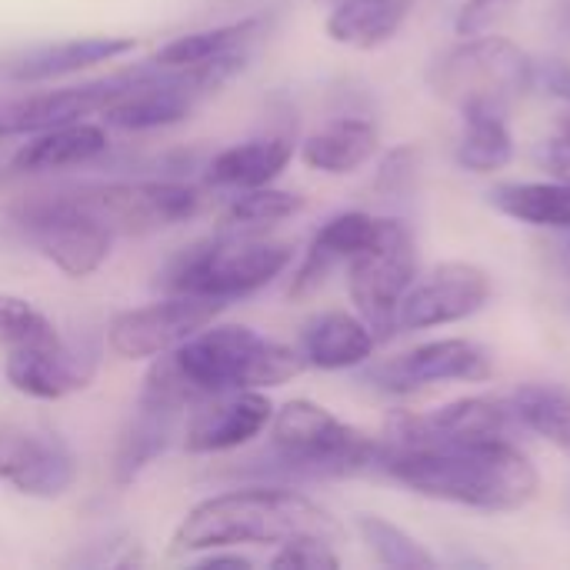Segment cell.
<instances>
[{
    "label": "cell",
    "mask_w": 570,
    "mask_h": 570,
    "mask_svg": "<svg viewBox=\"0 0 570 570\" xmlns=\"http://www.w3.org/2000/svg\"><path fill=\"white\" fill-rule=\"evenodd\" d=\"M307 367L304 354L240 324H207L180 347L160 354L144 377L140 394L167 397L187 411L210 394L244 387H277Z\"/></svg>",
    "instance_id": "cell-1"
},
{
    "label": "cell",
    "mask_w": 570,
    "mask_h": 570,
    "mask_svg": "<svg viewBox=\"0 0 570 570\" xmlns=\"http://www.w3.org/2000/svg\"><path fill=\"white\" fill-rule=\"evenodd\" d=\"M377 471L424 498L478 511H518L541 488L538 468L508 441H438L381 451Z\"/></svg>",
    "instance_id": "cell-2"
},
{
    "label": "cell",
    "mask_w": 570,
    "mask_h": 570,
    "mask_svg": "<svg viewBox=\"0 0 570 570\" xmlns=\"http://www.w3.org/2000/svg\"><path fill=\"white\" fill-rule=\"evenodd\" d=\"M294 538H324L337 544L344 528L311 498L287 488H240L207 498L187 511L170 538L174 554L220 551L237 544H287Z\"/></svg>",
    "instance_id": "cell-3"
},
{
    "label": "cell",
    "mask_w": 570,
    "mask_h": 570,
    "mask_svg": "<svg viewBox=\"0 0 570 570\" xmlns=\"http://www.w3.org/2000/svg\"><path fill=\"white\" fill-rule=\"evenodd\" d=\"M377 438L344 424L314 401H287L271 417L267 471L301 481L357 478L377 471Z\"/></svg>",
    "instance_id": "cell-4"
},
{
    "label": "cell",
    "mask_w": 570,
    "mask_h": 570,
    "mask_svg": "<svg viewBox=\"0 0 570 570\" xmlns=\"http://www.w3.org/2000/svg\"><path fill=\"white\" fill-rule=\"evenodd\" d=\"M291 261L294 247L287 240H264L254 234L220 230L177 254L160 274V284L170 294L234 301L267 287L291 267Z\"/></svg>",
    "instance_id": "cell-5"
},
{
    "label": "cell",
    "mask_w": 570,
    "mask_h": 570,
    "mask_svg": "<svg viewBox=\"0 0 570 570\" xmlns=\"http://www.w3.org/2000/svg\"><path fill=\"white\" fill-rule=\"evenodd\" d=\"M431 90L464 110L504 114L531 87V57L508 37H471L441 53L428 73Z\"/></svg>",
    "instance_id": "cell-6"
},
{
    "label": "cell",
    "mask_w": 570,
    "mask_h": 570,
    "mask_svg": "<svg viewBox=\"0 0 570 570\" xmlns=\"http://www.w3.org/2000/svg\"><path fill=\"white\" fill-rule=\"evenodd\" d=\"M10 217L23 237L67 277H90L110 257L114 234L83 214L67 190L23 197L10 207Z\"/></svg>",
    "instance_id": "cell-7"
},
{
    "label": "cell",
    "mask_w": 570,
    "mask_h": 570,
    "mask_svg": "<svg viewBox=\"0 0 570 570\" xmlns=\"http://www.w3.org/2000/svg\"><path fill=\"white\" fill-rule=\"evenodd\" d=\"M414 277H417L414 234L407 230V224L384 217L377 240L347 261L351 301L377 341L397 334V307L407 287L414 284Z\"/></svg>",
    "instance_id": "cell-8"
},
{
    "label": "cell",
    "mask_w": 570,
    "mask_h": 570,
    "mask_svg": "<svg viewBox=\"0 0 570 570\" xmlns=\"http://www.w3.org/2000/svg\"><path fill=\"white\" fill-rule=\"evenodd\" d=\"M67 197L117 234H154L197 214L200 197L180 180H120L70 187Z\"/></svg>",
    "instance_id": "cell-9"
},
{
    "label": "cell",
    "mask_w": 570,
    "mask_h": 570,
    "mask_svg": "<svg viewBox=\"0 0 570 570\" xmlns=\"http://www.w3.org/2000/svg\"><path fill=\"white\" fill-rule=\"evenodd\" d=\"M224 307H227V301L174 294L167 301L117 314L107 327V344L124 361L160 357V354L180 347L187 337H194L207 324H214Z\"/></svg>",
    "instance_id": "cell-10"
},
{
    "label": "cell",
    "mask_w": 570,
    "mask_h": 570,
    "mask_svg": "<svg viewBox=\"0 0 570 570\" xmlns=\"http://www.w3.org/2000/svg\"><path fill=\"white\" fill-rule=\"evenodd\" d=\"M491 297V277L478 264L451 261L414 281L397 307V331H428L478 314Z\"/></svg>",
    "instance_id": "cell-11"
},
{
    "label": "cell",
    "mask_w": 570,
    "mask_h": 570,
    "mask_svg": "<svg viewBox=\"0 0 570 570\" xmlns=\"http://www.w3.org/2000/svg\"><path fill=\"white\" fill-rule=\"evenodd\" d=\"M491 374H494V357L488 347H481L478 341L448 337V341L421 344L401 357L371 367L367 381L391 394H411L428 384H441V381L474 384V381H488Z\"/></svg>",
    "instance_id": "cell-12"
},
{
    "label": "cell",
    "mask_w": 570,
    "mask_h": 570,
    "mask_svg": "<svg viewBox=\"0 0 570 570\" xmlns=\"http://www.w3.org/2000/svg\"><path fill=\"white\" fill-rule=\"evenodd\" d=\"M77 478L70 448L40 428L0 424V481L27 498H60Z\"/></svg>",
    "instance_id": "cell-13"
},
{
    "label": "cell",
    "mask_w": 570,
    "mask_h": 570,
    "mask_svg": "<svg viewBox=\"0 0 570 570\" xmlns=\"http://www.w3.org/2000/svg\"><path fill=\"white\" fill-rule=\"evenodd\" d=\"M134 80H137V67L100 77V80H90V83L7 100V104H0V140L23 137V134H40L47 127H60V124H70V120H83L90 114H100L107 104H114L120 94H127L134 87Z\"/></svg>",
    "instance_id": "cell-14"
},
{
    "label": "cell",
    "mask_w": 570,
    "mask_h": 570,
    "mask_svg": "<svg viewBox=\"0 0 570 570\" xmlns=\"http://www.w3.org/2000/svg\"><path fill=\"white\" fill-rule=\"evenodd\" d=\"M274 404L267 394L244 387V391H220L200 397L187 411L184 424V448L190 454H217L250 444L271 428Z\"/></svg>",
    "instance_id": "cell-15"
},
{
    "label": "cell",
    "mask_w": 570,
    "mask_h": 570,
    "mask_svg": "<svg viewBox=\"0 0 570 570\" xmlns=\"http://www.w3.org/2000/svg\"><path fill=\"white\" fill-rule=\"evenodd\" d=\"M100 364L97 344H53L43 351H13L7 354V381L13 391L37 401H60L90 387Z\"/></svg>",
    "instance_id": "cell-16"
},
{
    "label": "cell",
    "mask_w": 570,
    "mask_h": 570,
    "mask_svg": "<svg viewBox=\"0 0 570 570\" xmlns=\"http://www.w3.org/2000/svg\"><path fill=\"white\" fill-rule=\"evenodd\" d=\"M187 407L174 404L167 397H154V394H140L137 407L127 421V428L120 431L117 451H114V481L120 488L134 484L174 441L177 424L184 421Z\"/></svg>",
    "instance_id": "cell-17"
},
{
    "label": "cell",
    "mask_w": 570,
    "mask_h": 570,
    "mask_svg": "<svg viewBox=\"0 0 570 570\" xmlns=\"http://www.w3.org/2000/svg\"><path fill=\"white\" fill-rule=\"evenodd\" d=\"M134 50H137L134 37H73V40H57V43L33 47L27 53H17L7 63H0V73L17 83H40V80L87 70L94 63L120 60Z\"/></svg>",
    "instance_id": "cell-18"
},
{
    "label": "cell",
    "mask_w": 570,
    "mask_h": 570,
    "mask_svg": "<svg viewBox=\"0 0 570 570\" xmlns=\"http://www.w3.org/2000/svg\"><path fill=\"white\" fill-rule=\"evenodd\" d=\"M381 220L384 217H374V214H364V210H347V214L331 217L314 234V240L307 247V257H304L301 271L294 274L291 297H307L311 291H317L327 281V274L337 264H347L354 254L371 247L377 240V234H381Z\"/></svg>",
    "instance_id": "cell-19"
},
{
    "label": "cell",
    "mask_w": 570,
    "mask_h": 570,
    "mask_svg": "<svg viewBox=\"0 0 570 570\" xmlns=\"http://www.w3.org/2000/svg\"><path fill=\"white\" fill-rule=\"evenodd\" d=\"M107 130L100 124L70 120L60 127H47L40 134H30V140L7 160L10 174H43V170H63L80 167L107 154Z\"/></svg>",
    "instance_id": "cell-20"
},
{
    "label": "cell",
    "mask_w": 570,
    "mask_h": 570,
    "mask_svg": "<svg viewBox=\"0 0 570 570\" xmlns=\"http://www.w3.org/2000/svg\"><path fill=\"white\" fill-rule=\"evenodd\" d=\"M374 347H377L374 331L361 317L344 311H324L301 327V354L311 367L321 371L361 367L371 361Z\"/></svg>",
    "instance_id": "cell-21"
},
{
    "label": "cell",
    "mask_w": 570,
    "mask_h": 570,
    "mask_svg": "<svg viewBox=\"0 0 570 570\" xmlns=\"http://www.w3.org/2000/svg\"><path fill=\"white\" fill-rule=\"evenodd\" d=\"M291 157H294L291 137H284V134L254 137V140H244V144L220 150L207 164V180L214 187H224V190L267 187L281 177V170L291 164Z\"/></svg>",
    "instance_id": "cell-22"
},
{
    "label": "cell",
    "mask_w": 570,
    "mask_h": 570,
    "mask_svg": "<svg viewBox=\"0 0 570 570\" xmlns=\"http://www.w3.org/2000/svg\"><path fill=\"white\" fill-rule=\"evenodd\" d=\"M327 7V37L357 50H374L397 37L414 0H317Z\"/></svg>",
    "instance_id": "cell-23"
},
{
    "label": "cell",
    "mask_w": 570,
    "mask_h": 570,
    "mask_svg": "<svg viewBox=\"0 0 570 570\" xmlns=\"http://www.w3.org/2000/svg\"><path fill=\"white\" fill-rule=\"evenodd\" d=\"M377 150V127L367 117H341L311 134L301 147L307 167L324 174H351Z\"/></svg>",
    "instance_id": "cell-24"
},
{
    "label": "cell",
    "mask_w": 570,
    "mask_h": 570,
    "mask_svg": "<svg viewBox=\"0 0 570 570\" xmlns=\"http://www.w3.org/2000/svg\"><path fill=\"white\" fill-rule=\"evenodd\" d=\"M261 30H264L261 17H244V20L220 23V27H210V30L184 33V37L164 43L154 53V63L184 67V63H204V60H214V57H224V53H237V50H247L261 37Z\"/></svg>",
    "instance_id": "cell-25"
},
{
    "label": "cell",
    "mask_w": 570,
    "mask_h": 570,
    "mask_svg": "<svg viewBox=\"0 0 570 570\" xmlns=\"http://www.w3.org/2000/svg\"><path fill=\"white\" fill-rule=\"evenodd\" d=\"M458 164L471 174H494L511 164L514 140L498 110H464V130L458 137Z\"/></svg>",
    "instance_id": "cell-26"
},
{
    "label": "cell",
    "mask_w": 570,
    "mask_h": 570,
    "mask_svg": "<svg viewBox=\"0 0 570 570\" xmlns=\"http://www.w3.org/2000/svg\"><path fill=\"white\" fill-rule=\"evenodd\" d=\"M491 204L534 227L570 230V187L568 184H501L491 190Z\"/></svg>",
    "instance_id": "cell-27"
},
{
    "label": "cell",
    "mask_w": 570,
    "mask_h": 570,
    "mask_svg": "<svg viewBox=\"0 0 570 570\" xmlns=\"http://www.w3.org/2000/svg\"><path fill=\"white\" fill-rule=\"evenodd\" d=\"M514 417L548 438L551 444L570 451V391L561 384H521L511 397Z\"/></svg>",
    "instance_id": "cell-28"
},
{
    "label": "cell",
    "mask_w": 570,
    "mask_h": 570,
    "mask_svg": "<svg viewBox=\"0 0 570 570\" xmlns=\"http://www.w3.org/2000/svg\"><path fill=\"white\" fill-rule=\"evenodd\" d=\"M304 210V197L291 194V190H274L267 187H254V190H237V197L227 204L220 230H234V234H254L261 227L281 224L294 214Z\"/></svg>",
    "instance_id": "cell-29"
},
{
    "label": "cell",
    "mask_w": 570,
    "mask_h": 570,
    "mask_svg": "<svg viewBox=\"0 0 570 570\" xmlns=\"http://www.w3.org/2000/svg\"><path fill=\"white\" fill-rule=\"evenodd\" d=\"M60 331L53 327V321L37 311L30 301L13 297V294H0V344L7 347V354L13 351H43L60 344Z\"/></svg>",
    "instance_id": "cell-30"
},
{
    "label": "cell",
    "mask_w": 570,
    "mask_h": 570,
    "mask_svg": "<svg viewBox=\"0 0 570 570\" xmlns=\"http://www.w3.org/2000/svg\"><path fill=\"white\" fill-rule=\"evenodd\" d=\"M357 531L364 538V544L371 548V554L387 564V568L401 570H431L438 568L434 554H428L407 531H401L397 524L377 518V514H361L357 518Z\"/></svg>",
    "instance_id": "cell-31"
},
{
    "label": "cell",
    "mask_w": 570,
    "mask_h": 570,
    "mask_svg": "<svg viewBox=\"0 0 570 570\" xmlns=\"http://www.w3.org/2000/svg\"><path fill=\"white\" fill-rule=\"evenodd\" d=\"M271 568L277 570H337L341 558L334 554V544L324 538H294L287 544H281V551L274 554Z\"/></svg>",
    "instance_id": "cell-32"
},
{
    "label": "cell",
    "mask_w": 570,
    "mask_h": 570,
    "mask_svg": "<svg viewBox=\"0 0 570 570\" xmlns=\"http://www.w3.org/2000/svg\"><path fill=\"white\" fill-rule=\"evenodd\" d=\"M417 147H394L384 160H381V170H377V187L387 190V194H401L414 184V174H417Z\"/></svg>",
    "instance_id": "cell-33"
},
{
    "label": "cell",
    "mask_w": 570,
    "mask_h": 570,
    "mask_svg": "<svg viewBox=\"0 0 570 570\" xmlns=\"http://www.w3.org/2000/svg\"><path fill=\"white\" fill-rule=\"evenodd\" d=\"M531 87H541L551 97L570 100V63L561 57L531 60Z\"/></svg>",
    "instance_id": "cell-34"
},
{
    "label": "cell",
    "mask_w": 570,
    "mask_h": 570,
    "mask_svg": "<svg viewBox=\"0 0 570 570\" xmlns=\"http://www.w3.org/2000/svg\"><path fill=\"white\" fill-rule=\"evenodd\" d=\"M508 3L511 0H468L464 10H461V17H458V33H464V37L481 33Z\"/></svg>",
    "instance_id": "cell-35"
},
{
    "label": "cell",
    "mask_w": 570,
    "mask_h": 570,
    "mask_svg": "<svg viewBox=\"0 0 570 570\" xmlns=\"http://www.w3.org/2000/svg\"><path fill=\"white\" fill-rule=\"evenodd\" d=\"M541 160H544V167L561 180V184H568L570 187V137L564 134L561 140H551L544 150H541Z\"/></svg>",
    "instance_id": "cell-36"
},
{
    "label": "cell",
    "mask_w": 570,
    "mask_h": 570,
    "mask_svg": "<svg viewBox=\"0 0 570 570\" xmlns=\"http://www.w3.org/2000/svg\"><path fill=\"white\" fill-rule=\"evenodd\" d=\"M204 568H250V561L244 554H210L204 558Z\"/></svg>",
    "instance_id": "cell-37"
},
{
    "label": "cell",
    "mask_w": 570,
    "mask_h": 570,
    "mask_svg": "<svg viewBox=\"0 0 570 570\" xmlns=\"http://www.w3.org/2000/svg\"><path fill=\"white\" fill-rule=\"evenodd\" d=\"M564 134H568V137H570V114H568V117H564Z\"/></svg>",
    "instance_id": "cell-38"
}]
</instances>
